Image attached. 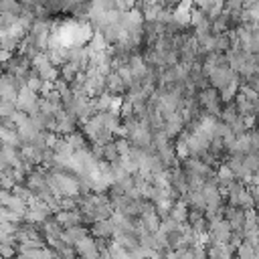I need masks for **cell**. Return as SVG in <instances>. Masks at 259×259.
<instances>
[{"label":"cell","mask_w":259,"mask_h":259,"mask_svg":"<svg viewBox=\"0 0 259 259\" xmlns=\"http://www.w3.org/2000/svg\"><path fill=\"white\" fill-rule=\"evenodd\" d=\"M227 198H229V204H231V206H239V208H243V210H253V206L257 204L255 198L251 196L249 188H245L243 182L231 184V188L227 190Z\"/></svg>","instance_id":"obj_1"},{"label":"cell","mask_w":259,"mask_h":259,"mask_svg":"<svg viewBox=\"0 0 259 259\" xmlns=\"http://www.w3.org/2000/svg\"><path fill=\"white\" fill-rule=\"evenodd\" d=\"M32 69H34V73H36L42 81H47V83H55V81L59 79V75H61V71L51 63V59H49L47 53H40V55H36V57L32 59Z\"/></svg>","instance_id":"obj_2"},{"label":"cell","mask_w":259,"mask_h":259,"mask_svg":"<svg viewBox=\"0 0 259 259\" xmlns=\"http://www.w3.org/2000/svg\"><path fill=\"white\" fill-rule=\"evenodd\" d=\"M16 107H18L20 111H26V113L32 117V115H36V113L40 111V97H36V93L24 85V87H20V91H18Z\"/></svg>","instance_id":"obj_3"},{"label":"cell","mask_w":259,"mask_h":259,"mask_svg":"<svg viewBox=\"0 0 259 259\" xmlns=\"http://www.w3.org/2000/svg\"><path fill=\"white\" fill-rule=\"evenodd\" d=\"M221 93L214 89V87H206L198 93V103L200 107L208 113V115H221L223 109H221Z\"/></svg>","instance_id":"obj_4"},{"label":"cell","mask_w":259,"mask_h":259,"mask_svg":"<svg viewBox=\"0 0 259 259\" xmlns=\"http://www.w3.org/2000/svg\"><path fill=\"white\" fill-rule=\"evenodd\" d=\"M53 210L49 208V204H45L42 200H38L36 196L28 202V210L24 214V223H30V225H42L47 219H51Z\"/></svg>","instance_id":"obj_5"},{"label":"cell","mask_w":259,"mask_h":259,"mask_svg":"<svg viewBox=\"0 0 259 259\" xmlns=\"http://www.w3.org/2000/svg\"><path fill=\"white\" fill-rule=\"evenodd\" d=\"M233 237V229L229 225L227 219H219L214 223L208 225V239L210 243L208 245H219V243H229Z\"/></svg>","instance_id":"obj_6"},{"label":"cell","mask_w":259,"mask_h":259,"mask_svg":"<svg viewBox=\"0 0 259 259\" xmlns=\"http://www.w3.org/2000/svg\"><path fill=\"white\" fill-rule=\"evenodd\" d=\"M184 172L188 174V176H200V178H210V176H214L212 174V166L210 164H206L204 160H200V158H186L184 160Z\"/></svg>","instance_id":"obj_7"},{"label":"cell","mask_w":259,"mask_h":259,"mask_svg":"<svg viewBox=\"0 0 259 259\" xmlns=\"http://www.w3.org/2000/svg\"><path fill=\"white\" fill-rule=\"evenodd\" d=\"M225 219L229 221L233 233H239L243 235V229H245V223H247V210L239 208V206H227L225 208Z\"/></svg>","instance_id":"obj_8"},{"label":"cell","mask_w":259,"mask_h":259,"mask_svg":"<svg viewBox=\"0 0 259 259\" xmlns=\"http://www.w3.org/2000/svg\"><path fill=\"white\" fill-rule=\"evenodd\" d=\"M20 83L16 77H12L10 73H4L2 77V85H0V95H2V101H14L18 99V91H20Z\"/></svg>","instance_id":"obj_9"},{"label":"cell","mask_w":259,"mask_h":259,"mask_svg":"<svg viewBox=\"0 0 259 259\" xmlns=\"http://www.w3.org/2000/svg\"><path fill=\"white\" fill-rule=\"evenodd\" d=\"M77 255L83 257V259H91V257H99L101 255V247H99V239L87 235L77 247Z\"/></svg>","instance_id":"obj_10"},{"label":"cell","mask_w":259,"mask_h":259,"mask_svg":"<svg viewBox=\"0 0 259 259\" xmlns=\"http://www.w3.org/2000/svg\"><path fill=\"white\" fill-rule=\"evenodd\" d=\"M115 231H117V229H115V223H113L111 219H105V221H95L89 233H91L95 239L103 241V239H111V237H115Z\"/></svg>","instance_id":"obj_11"},{"label":"cell","mask_w":259,"mask_h":259,"mask_svg":"<svg viewBox=\"0 0 259 259\" xmlns=\"http://www.w3.org/2000/svg\"><path fill=\"white\" fill-rule=\"evenodd\" d=\"M227 166L233 170V174L237 176V178H243V180H247L253 172L247 168V164H245V156H239V154H231L229 158H227Z\"/></svg>","instance_id":"obj_12"},{"label":"cell","mask_w":259,"mask_h":259,"mask_svg":"<svg viewBox=\"0 0 259 259\" xmlns=\"http://www.w3.org/2000/svg\"><path fill=\"white\" fill-rule=\"evenodd\" d=\"M47 178H49V172H47V168H40V166H36L28 176H26V186L28 188H32L34 190V194L38 192V190H42V188H47Z\"/></svg>","instance_id":"obj_13"},{"label":"cell","mask_w":259,"mask_h":259,"mask_svg":"<svg viewBox=\"0 0 259 259\" xmlns=\"http://www.w3.org/2000/svg\"><path fill=\"white\" fill-rule=\"evenodd\" d=\"M55 217H57V221L63 225V229L79 227V225H83V221H85V217H83V212H81L79 208H75V210H61V212H57Z\"/></svg>","instance_id":"obj_14"},{"label":"cell","mask_w":259,"mask_h":259,"mask_svg":"<svg viewBox=\"0 0 259 259\" xmlns=\"http://www.w3.org/2000/svg\"><path fill=\"white\" fill-rule=\"evenodd\" d=\"M184 115L180 113V111H176V113H170L168 117H166V123H164V132L168 134V138H176L178 134H182V130H184Z\"/></svg>","instance_id":"obj_15"},{"label":"cell","mask_w":259,"mask_h":259,"mask_svg":"<svg viewBox=\"0 0 259 259\" xmlns=\"http://www.w3.org/2000/svg\"><path fill=\"white\" fill-rule=\"evenodd\" d=\"M140 223H142L150 233H158V231H160V225H162V219H160L156 206H148V208L142 212Z\"/></svg>","instance_id":"obj_16"},{"label":"cell","mask_w":259,"mask_h":259,"mask_svg":"<svg viewBox=\"0 0 259 259\" xmlns=\"http://www.w3.org/2000/svg\"><path fill=\"white\" fill-rule=\"evenodd\" d=\"M89 235V231L83 227V225H79V227H71V229H65L63 231V241L67 243V245H71V247H77L85 237Z\"/></svg>","instance_id":"obj_17"},{"label":"cell","mask_w":259,"mask_h":259,"mask_svg":"<svg viewBox=\"0 0 259 259\" xmlns=\"http://www.w3.org/2000/svg\"><path fill=\"white\" fill-rule=\"evenodd\" d=\"M182 200L188 204L190 210H206V200L202 196V190H188L182 194Z\"/></svg>","instance_id":"obj_18"},{"label":"cell","mask_w":259,"mask_h":259,"mask_svg":"<svg viewBox=\"0 0 259 259\" xmlns=\"http://www.w3.org/2000/svg\"><path fill=\"white\" fill-rule=\"evenodd\" d=\"M0 138H2V144H4V146L22 148V138H20V134H18V130H16V127L2 125V127H0Z\"/></svg>","instance_id":"obj_19"},{"label":"cell","mask_w":259,"mask_h":259,"mask_svg":"<svg viewBox=\"0 0 259 259\" xmlns=\"http://www.w3.org/2000/svg\"><path fill=\"white\" fill-rule=\"evenodd\" d=\"M235 174H233V170L227 166V164H223V166H219V170H217V182H219V188L221 190H229L231 188V184H235Z\"/></svg>","instance_id":"obj_20"},{"label":"cell","mask_w":259,"mask_h":259,"mask_svg":"<svg viewBox=\"0 0 259 259\" xmlns=\"http://www.w3.org/2000/svg\"><path fill=\"white\" fill-rule=\"evenodd\" d=\"M105 85H107V91H109V93H113V95H119L121 91H125V89H127V85L123 83V79L119 77V73H117V71H111V73H107V75H105Z\"/></svg>","instance_id":"obj_21"},{"label":"cell","mask_w":259,"mask_h":259,"mask_svg":"<svg viewBox=\"0 0 259 259\" xmlns=\"http://www.w3.org/2000/svg\"><path fill=\"white\" fill-rule=\"evenodd\" d=\"M188 212H190V210H188V204H186L184 200H176L168 217L176 219L178 223H186V221H188Z\"/></svg>","instance_id":"obj_22"},{"label":"cell","mask_w":259,"mask_h":259,"mask_svg":"<svg viewBox=\"0 0 259 259\" xmlns=\"http://www.w3.org/2000/svg\"><path fill=\"white\" fill-rule=\"evenodd\" d=\"M229 22H231V14L229 12H223L221 16H217L212 20V32L214 34H225V30L229 28Z\"/></svg>","instance_id":"obj_23"},{"label":"cell","mask_w":259,"mask_h":259,"mask_svg":"<svg viewBox=\"0 0 259 259\" xmlns=\"http://www.w3.org/2000/svg\"><path fill=\"white\" fill-rule=\"evenodd\" d=\"M182 225H184V223H178V221L172 219V217H164V219H162V225H160V231L172 235V233H178V231L182 229Z\"/></svg>","instance_id":"obj_24"},{"label":"cell","mask_w":259,"mask_h":259,"mask_svg":"<svg viewBox=\"0 0 259 259\" xmlns=\"http://www.w3.org/2000/svg\"><path fill=\"white\" fill-rule=\"evenodd\" d=\"M221 115H223V121H225V123L233 125V123L239 119V115H241V113H239V109H237V105H235V103H229V105L223 109V113H221Z\"/></svg>","instance_id":"obj_25"},{"label":"cell","mask_w":259,"mask_h":259,"mask_svg":"<svg viewBox=\"0 0 259 259\" xmlns=\"http://www.w3.org/2000/svg\"><path fill=\"white\" fill-rule=\"evenodd\" d=\"M255 253H257V249H253L249 243H245L243 241V245L235 251V255H237V259H255Z\"/></svg>","instance_id":"obj_26"},{"label":"cell","mask_w":259,"mask_h":259,"mask_svg":"<svg viewBox=\"0 0 259 259\" xmlns=\"http://www.w3.org/2000/svg\"><path fill=\"white\" fill-rule=\"evenodd\" d=\"M85 138H87V136H81L79 132H73L71 136H67V140L71 142V146L75 148V152H79V150H87V148H85Z\"/></svg>","instance_id":"obj_27"},{"label":"cell","mask_w":259,"mask_h":259,"mask_svg":"<svg viewBox=\"0 0 259 259\" xmlns=\"http://www.w3.org/2000/svg\"><path fill=\"white\" fill-rule=\"evenodd\" d=\"M174 148H176V156H178V158H182V160L190 158V150H188V146H186V140H184L182 136L178 138V142L174 144Z\"/></svg>","instance_id":"obj_28"},{"label":"cell","mask_w":259,"mask_h":259,"mask_svg":"<svg viewBox=\"0 0 259 259\" xmlns=\"http://www.w3.org/2000/svg\"><path fill=\"white\" fill-rule=\"evenodd\" d=\"M16 103L14 101H2V105H0V115H2V119H6V117H12L14 113H16Z\"/></svg>","instance_id":"obj_29"},{"label":"cell","mask_w":259,"mask_h":259,"mask_svg":"<svg viewBox=\"0 0 259 259\" xmlns=\"http://www.w3.org/2000/svg\"><path fill=\"white\" fill-rule=\"evenodd\" d=\"M249 192H251V196L255 198V202L259 204V184H253V186H249Z\"/></svg>","instance_id":"obj_30"},{"label":"cell","mask_w":259,"mask_h":259,"mask_svg":"<svg viewBox=\"0 0 259 259\" xmlns=\"http://www.w3.org/2000/svg\"><path fill=\"white\" fill-rule=\"evenodd\" d=\"M75 259H83V257H75Z\"/></svg>","instance_id":"obj_31"}]
</instances>
